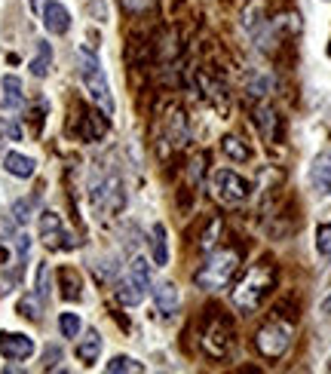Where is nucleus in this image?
<instances>
[{
  "mask_svg": "<svg viewBox=\"0 0 331 374\" xmlns=\"http://www.w3.org/2000/svg\"><path fill=\"white\" fill-rule=\"evenodd\" d=\"M6 135H10L13 141H19V138H22V129H19V123H6Z\"/></svg>",
  "mask_w": 331,
  "mask_h": 374,
  "instance_id": "2f4dec72",
  "label": "nucleus"
},
{
  "mask_svg": "<svg viewBox=\"0 0 331 374\" xmlns=\"http://www.w3.org/2000/svg\"><path fill=\"white\" fill-rule=\"evenodd\" d=\"M80 77H83V86L92 96V101L105 110L110 117L114 114V96H110V86H108V77L105 71H101L98 58L89 53V49H80Z\"/></svg>",
  "mask_w": 331,
  "mask_h": 374,
  "instance_id": "f03ea898",
  "label": "nucleus"
},
{
  "mask_svg": "<svg viewBox=\"0 0 331 374\" xmlns=\"http://www.w3.org/2000/svg\"><path fill=\"white\" fill-rule=\"evenodd\" d=\"M249 89H252V96H267V89H270V77H254Z\"/></svg>",
  "mask_w": 331,
  "mask_h": 374,
  "instance_id": "c756f323",
  "label": "nucleus"
},
{
  "mask_svg": "<svg viewBox=\"0 0 331 374\" xmlns=\"http://www.w3.org/2000/svg\"><path fill=\"white\" fill-rule=\"evenodd\" d=\"M150 4V0H123V6H126V10H129V13H138V10H144V6H148Z\"/></svg>",
  "mask_w": 331,
  "mask_h": 374,
  "instance_id": "7c9ffc66",
  "label": "nucleus"
},
{
  "mask_svg": "<svg viewBox=\"0 0 331 374\" xmlns=\"http://www.w3.org/2000/svg\"><path fill=\"white\" fill-rule=\"evenodd\" d=\"M4 101H6V108L22 105V80L15 74H6L4 77Z\"/></svg>",
  "mask_w": 331,
  "mask_h": 374,
  "instance_id": "aec40b11",
  "label": "nucleus"
},
{
  "mask_svg": "<svg viewBox=\"0 0 331 374\" xmlns=\"http://www.w3.org/2000/svg\"><path fill=\"white\" fill-rule=\"evenodd\" d=\"M316 249H319V254H331V224L316 227Z\"/></svg>",
  "mask_w": 331,
  "mask_h": 374,
  "instance_id": "393cba45",
  "label": "nucleus"
},
{
  "mask_svg": "<svg viewBox=\"0 0 331 374\" xmlns=\"http://www.w3.org/2000/svg\"><path fill=\"white\" fill-rule=\"evenodd\" d=\"M58 328H62L65 337H77L80 335V316L77 313H62V316H58Z\"/></svg>",
  "mask_w": 331,
  "mask_h": 374,
  "instance_id": "5701e85b",
  "label": "nucleus"
},
{
  "mask_svg": "<svg viewBox=\"0 0 331 374\" xmlns=\"http://www.w3.org/2000/svg\"><path fill=\"white\" fill-rule=\"evenodd\" d=\"M169 126H172V141L175 144L188 141V126H184V114H181V110H175L172 120H169Z\"/></svg>",
  "mask_w": 331,
  "mask_h": 374,
  "instance_id": "b1692460",
  "label": "nucleus"
},
{
  "mask_svg": "<svg viewBox=\"0 0 331 374\" xmlns=\"http://www.w3.org/2000/svg\"><path fill=\"white\" fill-rule=\"evenodd\" d=\"M221 148H224V154L231 157V160H236V163H245V160L252 157V150L242 144V138H236V135H227L224 141H221Z\"/></svg>",
  "mask_w": 331,
  "mask_h": 374,
  "instance_id": "412c9836",
  "label": "nucleus"
},
{
  "mask_svg": "<svg viewBox=\"0 0 331 374\" xmlns=\"http://www.w3.org/2000/svg\"><path fill=\"white\" fill-rule=\"evenodd\" d=\"M46 295H49V267L40 264L37 267V297H40V301H46Z\"/></svg>",
  "mask_w": 331,
  "mask_h": 374,
  "instance_id": "bb28decb",
  "label": "nucleus"
},
{
  "mask_svg": "<svg viewBox=\"0 0 331 374\" xmlns=\"http://www.w3.org/2000/svg\"><path fill=\"white\" fill-rule=\"evenodd\" d=\"M322 310H325V313H328V316H331V295H328V301H325V304H322Z\"/></svg>",
  "mask_w": 331,
  "mask_h": 374,
  "instance_id": "473e14b6",
  "label": "nucleus"
},
{
  "mask_svg": "<svg viewBox=\"0 0 331 374\" xmlns=\"http://www.w3.org/2000/svg\"><path fill=\"white\" fill-rule=\"evenodd\" d=\"M202 344H206V350L212 356H224L227 347H231V328H227V322L224 319H212V328L206 331Z\"/></svg>",
  "mask_w": 331,
  "mask_h": 374,
  "instance_id": "9b49d317",
  "label": "nucleus"
},
{
  "mask_svg": "<svg viewBox=\"0 0 331 374\" xmlns=\"http://www.w3.org/2000/svg\"><path fill=\"white\" fill-rule=\"evenodd\" d=\"M150 292H154L157 310L163 313V316H172L178 310V288L172 283H157V285H150Z\"/></svg>",
  "mask_w": 331,
  "mask_h": 374,
  "instance_id": "ddd939ff",
  "label": "nucleus"
},
{
  "mask_svg": "<svg viewBox=\"0 0 331 374\" xmlns=\"http://www.w3.org/2000/svg\"><path fill=\"white\" fill-rule=\"evenodd\" d=\"M40 240H44L49 249H71V236L65 233V224L56 212H44L40 215Z\"/></svg>",
  "mask_w": 331,
  "mask_h": 374,
  "instance_id": "6e6552de",
  "label": "nucleus"
},
{
  "mask_svg": "<svg viewBox=\"0 0 331 374\" xmlns=\"http://www.w3.org/2000/svg\"><path fill=\"white\" fill-rule=\"evenodd\" d=\"M49 62H53V49H49L46 40H40V44H37V56H34V62H31V74H34V77H46V74H49Z\"/></svg>",
  "mask_w": 331,
  "mask_h": 374,
  "instance_id": "a211bd4d",
  "label": "nucleus"
},
{
  "mask_svg": "<svg viewBox=\"0 0 331 374\" xmlns=\"http://www.w3.org/2000/svg\"><path fill=\"white\" fill-rule=\"evenodd\" d=\"M150 252H154V264L163 267L169 261V245H166V227L154 224V233H150Z\"/></svg>",
  "mask_w": 331,
  "mask_h": 374,
  "instance_id": "dca6fc26",
  "label": "nucleus"
},
{
  "mask_svg": "<svg viewBox=\"0 0 331 374\" xmlns=\"http://www.w3.org/2000/svg\"><path fill=\"white\" fill-rule=\"evenodd\" d=\"M212 191H215V197L221 202H231V206H236V202L249 200L252 184L245 181L242 175H236L233 169H218V172L212 175Z\"/></svg>",
  "mask_w": 331,
  "mask_h": 374,
  "instance_id": "39448f33",
  "label": "nucleus"
},
{
  "mask_svg": "<svg viewBox=\"0 0 331 374\" xmlns=\"http://www.w3.org/2000/svg\"><path fill=\"white\" fill-rule=\"evenodd\" d=\"M0 353L6 356V359H28L34 353V341L28 335H13V331H0Z\"/></svg>",
  "mask_w": 331,
  "mask_h": 374,
  "instance_id": "1a4fd4ad",
  "label": "nucleus"
},
{
  "mask_svg": "<svg viewBox=\"0 0 331 374\" xmlns=\"http://www.w3.org/2000/svg\"><path fill=\"white\" fill-rule=\"evenodd\" d=\"M58 279H62V295L67 297V301H77V297H80V288H83L77 270H74V267H65L62 273H58Z\"/></svg>",
  "mask_w": 331,
  "mask_h": 374,
  "instance_id": "f3484780",
  "label": "nucleus"
},
{
  "mask_svg": "<svg viewBox=\"0 0 331 374\" xmlns=\"http://www.w3.org/2000/svg\"><path fill=\"white\" fill-rule=\"evenodd\" d=\"M92 202H96V209L120 212L123 209V184H120V178H105V181L92 184Z\"/></svg>",
  "mask_w": 331,
  "mask_h": 374,
  "instance_id": "0eeeda50",
  "label": "nucleus"
},
{
  "mask_svg": "<svg viewBox=\"0 0 331 374\" xmlns=\"http://www.w3.org/2000/svg\"><path fill=\"white\" fill-rule=\"evenodd\" d=\"M40 19H44L49 34H67V28H71V13H67L62 4H56V0H46Z\"/></svg>",
  "mask_w": 331,
  "mask_h": 374,
  "instance_id": "9d476101",
  "label": "nucleus"
},
{
  "mask_svg": "<svg viewBox=\"0 0 331 374\" xmlns=\"http://www.w3.org/2000/svg\"><path fill=\"white\" fill-rule=\"evenodd\" d=\"M108 371L110 374H138V371H144V365L129 359V356H114V359L108 362Z\"/></svg>",
  "mask_w": 331,
  "mask_h": 374,
  "instance_id": "4be33fe9",
  "label": "nucleus"
},
{
  "mask_svg": "<svg viewBox=\"0 0 331 374\" xmlns=\"http://www.w3.org/2000/svg\"><path fill=\"white\" fill-rule=\"evenodd\" d=\"M236 267H240V252H233V249L215 252L206 264L197 270V285L206 288V292H218V288H224L233 279Z\"/></svg>",
  "mask_w": 331,
  "mask_h": 374,
  "instance_id": "f257e3e1",
  "label": "nucleus"
},
{
  "mask_svg": "<svg viewBox=\"0 0 331 374\" xmlns=\"http://www.w3.org/2000/svg\"><path fill=\"white\" fill-rule=\"evenodd\" d=\"M4 166H6V172L15 175V178H31L34 175V160L25 157V154H15V150L4 157Z\"/></svg>",
  "mask_w": 331,
  "mask_h": 374,
  "instance_id": "4468645a",
  "label": "nucleus"
},
{
  "mask_svg": "<svg viewBox=\"0 0 331 374\" xmlns=\"http://www.w3.org/2000/svg\"><path fill=\"white\" fill-rule=\"evenodd\" d=\"M273 120H276V114H273V110H270V108H261V110H258V126L264 123L267 138H270V135H273V132H270V126H273Z\"/></svg>",
  "mask_w": 331,
  "mask_h": 374,
  "instance_id": "c85d7f7f",
  "label": "nucleus"
},
{
  "mask_svg": "<svg viewBox=\"0 0 331 374\" xmlns=\"http://www.w3.org/2000/svg\"><path fill=\"white\" fill-rule=\"evenodd\" d=\"M270 285H273V267H254L249 276L242 279L240 285H236V292H233V304L240 310H245V313H252L254 307L261 304V297H264L267 292H270Z\"/></svg>",
  "mask_w": 331,
  "mask_h": 374,
  "instance_id": "7ed1b4c3",
  "label": "nucleus"
},
{
  "mask_svg": "<svg viewBox=\"0 0 331 374\" xmlns=\"http://www.w3.org/2000/svg\"><path fill=\"white\" fill-rule=\"evenodd\" d=\"M310 184L316 187V193H331V154H319L310 166Z\"/></svg>",
  "mask_w": 331,
  "mask_h": 374,
  "instance_id": "f8f14e48",
  "label": "nucleus"
},
{
  "mask_svg": "<svg viewBox=\"0 0 331 374\" xmlns=\"http://www.w3.org/2000/svg\"><path fill=\"white\" fill-rule=\"evenodd\" d=\"M150 292V270H148V261L144 258H135L129 264V273L120 279V285H117V297H120V304L126 307H138V304L148 297Z\"/></svg>",
  "mask_w": 331,
  "mask_h": 374,
  "instance_id": "20e7f679",
  "label": "nucleus"
},
{
  "mask_svg": "<svg viewBox=\"0 0 331 374\" xmlns=\"http://www.w3.org/2000/svg\"><path fill=\"white\" fill-rule=\"evenodd\" d=\"M292 335H294V328L288 322H270V325L258 331V350L270 356V359H279L292 347Z\"/></svg>",
  "mask_w": 331,
  "mask_h": 374,
  "instance_id": "423d86ee",
  "label": "nucleus"
},
{
  "mask_svg": "<svg viewBox=\"0 0 331 374\" xmlns=\"http://www.w3.org/2000/svg\"><path fill=\"white\" fill-rule=\"evenodd\" d=\"M19 310H22V316H28V319H37L40 316V307H37V301H34V297H22Z\"/></svg>",
  "mask_w": 331,
  "mask_h": 374,
  "instance_id": "cd10ccee",
  "label": "nucleus"
},
{
  "mask_svg": "<svg viewBox=\"0 0 331 374\" xmlns=\"http://www.w3.org/2000/svg\"><path fill=\"white\" fill-rule=\"evenodd\" d=\"M98 353H101V337H98V331H89V335L80 341V347H77V359L92 365L98 359Z\"/></svg>",
  "mask_w": 331,
  "mask_h": 374,
  "instance_id": "2eb2a0df",
  "label": "nucleus"
},
{
  "mask_svg": "<svg viewBox=\"0 0 331 374\" xmlns=\"http://www.w3.org/2000/svg\"><path fill=\"white\" fill-rule=\"evenodd\" d=\"M31 209H34V200H19L13 206V218L19 221V224H28V221H31Z\"/></svg>",
  "mask_w": 331,
  "mask_h": 374,
  "instance_id": "a878e982",
  "label": "nucleus"
},
{
  "mask_svg": "<svg viewBox=\"0 0 331 374\" xmlns=\"http://www.w3.org/2000/svg\"><path fill=\"white\" fill-rule=\"evenodd\" d=\"M108 129V123H105V117H98V114H86L83 117V126H80V135L83 138H89V141H96L101 138Z\"/></svg>",
  "mask_w": 331,
  "mask_h": 374,
  "instance_id": "6ab92c4d",
  "label": "nucleus"
},
{
  "mask_svg": "<svg viewBox=\"0 0 331 374\" xmlns=\"http://www.w3.org/2000/svg\"><path fill=\"white\" fill-rule=\"evenodd\" d=\"M4 261H6V252H4V249H0V264H4Z\"/></svg>",
  "mask_w": 331,
  "mask_h": 374,
  "instance_id": "72a5a7b5",
  "label": "nucleus"
}]
</instances>
